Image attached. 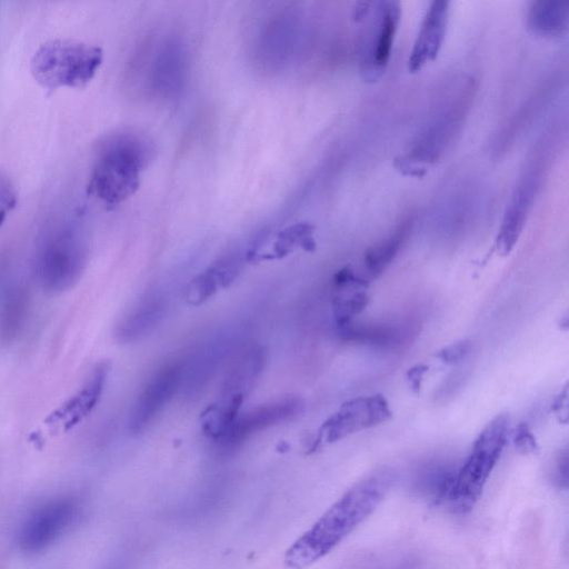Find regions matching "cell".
I'll use <instances>...</instances> for the list:
<instances>
[{"label":"cell","mask_w":569,"mask_h":569,"mask_svg":"<svg viewBox=\"0 0 569 569\" xmlns=\"http://www.w3.org/2000/svg\"><path fill=\"white\" fill-rule=\"evenodd\" d=\"M149 157L150 147L141 136L124 131L108 134L94 152L90 192L108 206L123 202L139 188Z\"/></svg>","instance_id":"2"},{"label":"cell","mask_w":569,"mask_h":569,"mask_svg":"<svg viewBox=\"0 0 569 569\" xmlns=\"http://www.w3.org/2000/svg\"><path fill=\"white\" fill-rule=\"evenodd\" d=\"M184 380V362L174 361L160 368L137 398L128 427L133 432L143 430L163 410Z\"/></svg>","instance_id":"11"},{"label":"cell","mask_w":569,"mask_h":569,"mask_svg":"<svg viewBox=\"0 0 569 569\" xmlns=\"http://www.w3.org/2000/svg\"><path fill=\"white\" fill-rule=\"evenodd\" d=\"M393 480L390 471L380 470L351 486L288 549L287 566L306 569L332 551L379 507Z\"/></svg>","instance_id":"1"},{"label":"cell","mask_w":569,"mask_h":569,"mask_svg":"<svg viewBox=\"0 0 569 569\" xmlns=\"http://www.w3.org/2000/svg\"><path fill=\"white\" fill-rule=\"evenodd\" d=\"M29 296L24 287L10 284L0 298V338L10 341L17 337L27 320Z\"/></svg>","instance_id":"17"},{"label":"cell","mask_w":569,"mask_h":569,"mask_svg":"<svg viewBox=\"0 0 569 569\" xmlns=\"http://www.w3.org/2000/svg\"><path fill=\"white\" fill-rule=\"evenodd\" d=\"M333 291L332 310L336 325L353 320L370 301L367 289Z\"/></svg>","instance_id":"23"},{"label":"cell","mask_w":569,"mask_h":569,"mask_svg":"<svg viewBox=\"0 0 569 569\" xmlns=\"http://www.w3.org/2000/svg\"><path fill=\"white\" fill-rule=\"evenodd\" d=\"M551 479L553 485L559 489L568 488V450H561L556 457Z\"/></svg>","instance_id":"26"},{"label":"cell","mask_w":569,"mask_h":569,"mask_svg":"<svg viewBox=\"0 0 569 569\" xmlns=\"http://www.w3.org/2000/svg\"><path fill=\"white\" fill-rule=\"evenodd\" d=\"M103 61L100 47L59 38L46 41L31 57L30 72L44 90L82 89L96 77Z\"/></svg>","instance_id":"4"},{"label":"cell","mask_w":569,"mask_h":569,"mask_svg":"<svg viewBox=\"0 0 569 569\" xmlns=\"http://www.w3.org/2000/svg\"><path fill=\"white\" fill-rule=\"evenodd\" d=\"M338 336L349 342L378 347H392L400 343L405 335L391 325H360L353 320L336 325Z\"/></svg>","instance_id":"19"},{"label":"cell","mask_w":569,"mask_h":569,"mask_svg":"<svg viewBox=\"0 0 569 569\" xmlns=\"http://www.w3.org/2000/svg\"><path fill=\"white\" fill-rule=\"evenodd\" d=\"M552 411L559 422H561V423L568 422V387L567 386H565V388L556 397L553 405H552Z\"/></svg>","instance_id":"28"},{"label":"cell","mask_w":569,"mask_h":569,"mask_svg":"<svg viewBox=\"0 0 569 569\" xmlns=\"http://www.w3.org/2000/svg\"><path fill=\"white\" fill-rule=\"evenodd\" d=\"M109 373V366L104 362L98 365L82 389L63 407L62 417H67L68 426L77 423L87 416L99 401Z\"/></svg>","instance_id":"20"},{"label":"cell","mask_w":569,"mask_h":569,"mask_svg":"<svg viewBox=\"0 0 569 569\" xmlns=\"http://www.w3.org/2000/svg\"><path fill=\"white\" fill-rule=\"evenodd\" d=\"M239 270V262L231 259L208 268L189 283L186 292L188 302L194 306L204 302L219 289L228 287L237 278Z\"/></svg>","instance_id":"15"},{"label":"cell","mask_w":569,"mask_h":569,"mask_svg":"<svg viewBox=\"0 0 569 569\" xmlns=\"http://www.w3.org/2000/svg\"><path fill=\"white\" fill-rule=\"evenodd\" d=\"M389 569H415V565L411 561H403Z\"/></svg>","instance_id":"30"},{"label":"cell","mask_w":569,"mask_h":569,"mask_svg":"<svg viewBox=\"0 0 569 569\" xmlns=\"http://www.w3.org/2000/svg\"><path fill=\"white\" fill-rule=\"evenodd\" d=\"M87 259V237L78 221L72 218L54 219L47 223L37 239L34 274L46 291L60 293L79 281Z\"/></svg>","instance_id":"3"},{"label":"cell","mask_w":569,"mask_h":569,"mask_svg":"<svg viewBox=\"0 0 569 569\" xmlns=\"http://www.w3.org/2000/svg\"><path fill=\"white\" fill-rule=\"evenodd\" d=\"M78 502L70 497L51 499L36 508L21 526L18 543L23 551L38 552L64 533L76 521Z\"/></svg>","instance_id":"9"},{"label":"cell","mask_w":569,"mask_h":569,"mask_svg":"<svg viewBox=\"0 0 569 569\" xmlns=\"http://www.w3.org/2000/svg\"><path fill=\"white\" fill-rule=\"evenodd\" d=\"M369 28L365 32L360 70L366 81L373 82L385 72L401 17L397 1L376 2Z\"/></svg>","instance_id":"8"},{"label":"cell","mask_w":569,"mask_h":569,"mask_svg":"<svg viewBox=\"0 0 569 569\" xmlns=\"http://www.w3.org/2000/svg\"><path fill=\"white\" fill-rule=\"evenodd\" d=\"M428 371V366L419 363L413 367H411L407 371V380L411 388V390L415 393H419L422 385L423 377L426 372Z\"/></svg>","instance_id":"29"},{"label":"cell","mask_w":569,"mask_h":569,"mask_svg":"<svg viewBox=\"0 0 569 569\" xmlns=\"http://www.w3.org/2000/svg\"><path fill=\"white\" fill-rule=\"evenodd\" d=\"M16 204V192L10 180L0 173V222Z\"/></svg>","instance_id":"27"},{"label":"cell","mask_w":569,"mask_h":569,"mask_svg":"<svg viewBox=\"0 0 569 569\" xmlns=\"http://www.w3.org/2000/svg\"><path fill=\"white\" fill-rule=\"evenodd\" d=\"M390 418L391 410L383 396L353 398L342 403L339 410L321 425L311 449L339 441L352 433L386 422Z\"/></svg>","instance_id":"7"},{"label":"cell","mask_w":569,"mask_h":569,"mask_svg":"<svg viewBox=\"0 0 569 569\" xmlns=\"http://www.w3.org/2000/svg\"><path fill=\"white\" fill-rule=\"evenodd\" d=\"M542 172V163L536 160L526 169L515 187L496 239L497 251L501 256H507L512 251L522 232L539 191Z\"/></svg>","instance_id":"10"},{"label":"cell","mask_w":569,"mask_h":569,"mask_svg":"<svg viewBox=\"0 0 569 569\" xmlns=\"http://www.w3.org/2000/svg\"><path fill=\"white\" fill-rule=\"evenodd\" d=\"M166 303L163 297L151 293L141 299L119 321L116 336L119 341L133 342L149 335L162 320Z\"/></svg>","instance_id":"14"},{"label":"cell","mask_w":569,"mask_h":569,"mask_svg":"<svg viewBox=\"0 0 569 569\" xmlns=\"http://www.w3.org/2000/svg\"><path fill=\"white\" fill-rule=\"evenodd\" d=\"M313 228L309 223L300 222L287 227L280 231L272 246L271 257H282L291 252L296 247L312 250L316 243L312 238Z\"/></svg>","instance_id":"22"},{"label":"cell","mask_w":569,"mask_h":569,"mask_svg":"<svg viewBox=\"0 0 569 569\" xmlns=\"http://www.w3.org/2000/svg\"><path fill=\"white\" fill-rule=\"evenodd\" d=\"M449 17V2L433 1L428 8L408 58L410 72L420 71L433 61L445 40Z\"/></svg>","instance_id":"13"},{"label":"cell","mask_w":569,"mask_h":569,"mask_svg":"<svg viewBox=\"0 0 569 569\" xmlns=\"http://www.w3.org/2000/svg\"><path fill=\"white\" fill-rule=\"evenodd\" d=\"M470 92L460 93L417 137L411 148L395 160V167L406 176L421 177L455 140L466 114Z\"/></svg>","instance_id":"6"},{"label":"cell","mask_w":569,"mask_h":569,"mask_svg":"<svg viewBox=\"0 0 569 569\" xmlns=\"http://www.w3.org/2000/svg\"><path fill=\"white\" fill-rule=\"evenodd\" d=\"M471 347L469 339L459 340L439 350L436 357L446 365H457L470 353Z\"/></svg>","instance_id":"24"},{"label":"cell","mask_w":569,"mask_h":569,"mask_svg":"<svg viewBox=\"0 0 569 569\" xmlns=\"http://www.w3.org/2000/svg\"><path fill=\"white\" fill-rule=\"evenodd\" d=\"M509 417L496 416L476 439L471 452L456 469L443 507L457 515L470 512L479 501L483 488L507 443Z\"/></svg>","instance_id":"5"},{"label":"cell","mask_w":569,"mask_h":569,"mask_svg":"<svg viewBox=\"0 0 569 569\" xmlns=\"http://www.w3.org/2000/svg\"><path fill=\"white\" fill-rule=\"evenodd\" d=\"M512 441L518 452L522 455L536 453L538 443L528 425L519 423L515 429Z\"/></svg>","instance_id":"25"},{"label":"cell","mask_w":569,"mask_h":569,"mask_svg":"<svg viewBox=\"0 0 569 569\" xmlns=\"http://www.w3.org/2000/svg\"><path fill=\"white\" fill-rule=\"evenodd\" d=\"M411 227V219L402 221L392 234L366 252L363 263L368 280L379 277L389 267L407 241Z\"/></svg>","instance_id":"21"},{"label":"cell","mask_w":569,"mask_h":569,"mask_svg":"<svg viewBox=\"0 0 569 569\" xmlns=\"http://www.w3.org/2000/svg\"><path fill=\"white\" fill-rule=\"evenodd\" d=\"M456 469L443 463H431L416 472L411 490L432 506H443Z\"/></svg>","instance_id":"16"},{"label":"cell","mask_w":569,"mask_h":569,"mask_svg":"<svg viewBox=\"0 0 569 569\" xmlns=\"http://www.w3.org/2000/svg\"><path fill=\"white\" fill-rule=\"evenodd\" d=\"M528 26L532 32L547 38L563 36L569 26V11L565 2L535 1L528 11Z\"/></svg>","instance_id":"18"},{"label":"cell","mask_w":569,"mask_h":569,"mask_svg":"<svg viewBox=\"0 0 569 569\" xmlns=\"http://www.w3.org/2000/svg\"><path fill=\"white\" fill-rule=\"evenodd\" d=\"M302 410L303 401L298 397H284L260 405L240 413L218 445L226 449L234 448L261 430L296 418Z\"/></svg>","instance_id":"12"}]
</instances>
